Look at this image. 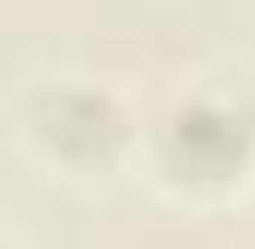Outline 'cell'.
Here are the masks:
<instances>
[{"label":"cell","instance_id":"obj_1","mask_svg":"<svg viewBox=\"0 0 255 249\" xmlns=\"http://www.w3.org/2000/svg\"><path fill=\"white\" fill-rule=\"evenodd\" d=\"M154 166L178 190H226L255 166V101L238 83H196L154 124Z\"/></svg>","mask_w":255,"mask_h":249},{"label":"cell","instance_id":"obj_2","mask_svg":"<svg viewBox=\"0 0 255 249\" xmlns=\"http://www.w3.org/2000/svg\"><path fill=\"white\" fill-rule=\"evenodd\" d=\"M24 136L42 160L65 172H107L130 148V113L107 83L89 77H54L24 95Z\"/></svg>","mask_w":255,"mask_h":249}]
</instances>
